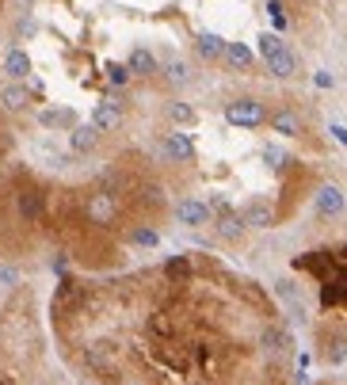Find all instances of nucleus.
<instances>
[{"mask_svg": "<svg viewBox=\"0 0 347 385\" xmlns=\"http://www.w3.org/2000/svg\"><path fill=\"white\" fill-rule=\"evenodd\" d=\"M84 214H88V222L92 225H111L118 218V198L111 195V191H92L88 202H84Z\"/></svg>", "mask_w": 347, "mask_h": 385, "instance_id": "nucleus-6", "label": "nucleus"}, {"mask_svg": "<svg viewBox=\"0 0 347 385\" xmlns=\"http://www.w3.org/2000/svg\"><path fill=\"white\" fill-rule=\"evenodd\" d=\"M267 103L256 96H237L225 103V123L237 126V130H260V126H267Z\"/></svg>", "mask_w": 347, "mask_h": 385, "instance_id": "nucleus-2", "label": "nucleus"}, {"mask_svg": "<svg viewBox=\"0 0 347 385\" xmlns=\"http://www.w3.org/2000/svg\"><path fill=\"white\" fill-rule=\"evenodd\" d=\"M103 69H107V81L115 84V88H123V84H130V81H134V76H130V69H126L123 61H107Z\"/></svg>", "mask_w": 347, "mask_h": 385, "instance_id": "nucleus-24", "label": "nucleus"}, {"mask_svg": "<svg viewBox=\"0 0 347 385\" xmlns=\"http://www.w3.org/2000/svg\"><path fill=\"white\" fill-rule=\"evenodd\" d=\"M16 279H19L16 267H0V282H16Z\"/></svg>", "mask_w": 347, "mask_h": 385, "instance_id": "nucleus-31", "label": "nucleus"}, {"mask_svg": "<svg viewBox=\"0 0 347 385\" xmlns=\"http://www.w3.org/2000/svg\"><path fill=\"white\" fill-rule=\"evenodd\" d=\"M222 61L233 73H252V69H256V54H252V46H244V42H225Z\"/></svg>", "mask_w": 347, "mask_h": 385, "instance_id": "nucleus-15", "label": "nucleus"}, {"mask_svg": "<svg viewBox=\"0 0 347 385\" xmlns=\"http://www.w3.org/2000/svg\"><path fill=\"white\" fill-rule=\"evenodd\" d=\"M267 16H271L275 34H279V31H286V12H282V4H279V0H271V4H267Z\"/></svg>", "mask_w": 347, "mask_h": 385, "instance_id": "nucleus-26", "label": "nucleus"}, {"mask_svg": "<svg viewBox=\"0 0 347 385\" xmlns=\"http://www.w3.org/2000/svg\"><path fill=\"white\" fill-rule=\"evenodd\" d=\"M160 153L172 164H187V160H195V138L176 126V130H168L165 138H160Z\"/></svg>", "mask_w": 347, "mask_h": 385, "instance_id": "nucleus-7", "label": "nucleus"}, {"mask_svg": "<svg viewBox=\"0 0 347 385\" xmlns=\"http://www.w3.org/2000/svg\"><path fill=\"white\" fill-rule=\"evenodd\" d=\"M168 118H172L176 126H195V118H198V111L191 103H183V99H172V103H168Z\"/></svg>", "mask_w": 347, "mask_h": 385, "instance_id": "nucleus-20", "label": "nucleus"}, {"mask_svg": "<svg viewBox=\"0 0 347 385\" xmlns=\"http://www.w3.org/2000/svg\"><path fill=\"white\" fill-rule=\"evenodd\" d=\"M176 222L187 225V229H202V225L214 222V210H210V202L187 195V198H180V202H176Z\"/></svg>", "mask_w": 347, "mask_h": 385, "instance_id": "nucleus-5", "label": "nucleus"}, {"mask_svg": "<svg viewBox=\"0 0 347 385\" xmlns=\"http://www.w3.org/2000/svg\"><path fill=\"white\" fill-rule=\"evenodd\" d=\"M321 305L332 309V305H347V263H339L328 279L321 282Z\"/></svg>", "mask_w": 347, "mask_h": 385, "instance_id": "nucleus-12", "label": "nucleus"}, {"mask_svg": "<svg viewBox=\"0 0 347 385\" xmlns=\"http://www.w3.org/2000/svg\"><path fill=\"white\" fill-rule=\"evenodd\" d=\"M240 218H244L248 229H271L279 214H275V206L267 202L264 195H256V198H248V202L240 206Z\"/></svg>", "mask_w": 347, "mask_h": 385, "instance_id": "nucleus-10", "label": "nucleus"}, {"mask_svg": "<svg viewBox=\"0 0 347 385\" xmlns=\"http://www.w3.org/2000/svg\"><path fill=\"white\" fill-rule=\"evenodd\" d=\"M126 240H130L134 248H157L160 244V233L153 229V225H134V229L126 233Z\"/></svg>", "mask_w": 347, "mask_h": 385, "instance_id": "nucleus-21", "label": "nucleus"}, {"mask_svg": "<svg viewBox=\"0 0 347 385\" xmlns=\"http://www.w3.org/2000/svg\"><path fill=\"white\" fill-rule=\"evenodd\" d=\"M34 31H39V23H34L31 16H23V19H19V39H31Z\"/></svg>", "mask_w": 347, "mask_h": 385, "instance_id": "nucleus-29", "label": "nucleus"}, {"mask_svg": "<svg viewBox=\"0 0 347 385\" xmlns=\"http://www.w3.org/2000/svg\"><path fill=\"white\" fill-rule=\"evenodd\" d=\"M256 42H260V58H264L267 73H271L275 81H294V76L302 73V65H297V54H294V50H290L275 31L260 34Z\"/></svg>", "mask_w": 347, "mask_h": 385, "instance_id": "nucleus-1", "label": "nucleus"}, {"mask_svg": "<svg viewBox=\"0 0 347 385\" xmlns=\"http://www.w3.org/2000/svg\"><path fill=\"white\" fill-rule=\"evenodd\" d=\"M195 54H198L202 61H222L225 39H222V34H214V31H198V34H195Z\"/></svg>", "mask_w": 347, "mask_h": 385, "instance_id": "nucleus-17", "label": "nucleus"}, {"mask_svg": "<svg viewBox=\"0 0 347 385\" xmlns=\"http://www.w3.org/2000/svg\"><path fill=\"white\" fill-rule=\"evenodd\" d=\"M42 126H50V130H61V126H69V130H73L76 115H73V111H42Z\"/></svg>", "mask_w": 347, "mask_h": 385, "instance_id": "nucleus-23", "label": "nucleus"}, {"mask_svg": "<svg viewBox=\"0 0 347 385\" xmlns=\"http://www.w3.org/2000/svg\"><path fill=\"white\" fill-rule=\"evenodd\" d=\"M313 84H317V88H332V76H328V73H317Z\"/></svg>", "mask_w": 347, "mask_h": 385, "instance_id": "nucleus-32", "label": "nucleus"}, {"mask_svg": "<svg viewBox=\"0 0 347 385\" xmlns=\"http://www.w3.org/2000/svg\"><path fill=\"white\" fill-rule=\"evenodd\" d=\"M16 4H19L23 12H31V4H34V0H16Z\"/></svg>", "mask_w": 347, "mask_h": 385, "instance_id": "nucleus-33", "label": "nucleus"}, {"mask_svg": "<svg viewBox=\"0 0 347 385\" xmlns=\"http://www.w3.org/2000/svg\"><path fill=\"white\" fill-rule=\"evenodd\" d=\"M16 214L23 225H39L42 218H46V191H42L39 183H23V187L16 191Z\"/></svg>", "mask_w": 347, "mask_h": 385, "instance_id": "nucleus-4", "label": "nucleus"}, {"mask_svg": "<svg viewBox=\"0 0 347 385\" xmlns=\"http://www.w3.org/2000/svg\"><path fill=\"white\" fill-rule=\"evenodd\" d=\"M96 145H99V130L92 123H76L73 130H69V153L88 156V153H96Z\"/></svg>", "mask_w": 347, "mask_h": 385, "instance_id": "nucleus-16", "label": "nucleus"}, {"mask_svg": "<svg viewBox=\"0 0 347 385\" xmlns=\"http://www.w3.org/2000/svg\"><path fill=\"white\" fill-rule=\"evenodd\" d=\"M31 107V88L23 81H8L0 84V111H8V115H19Z\"/></svg>", "mask_w": 347, "mask_h": 385, "instance_id": "nucleus-14", "label": "nucleus"}, {"mask_svg": "<svg viewBox=\"0 0 347 385\" xmlns=\"http://www.w3.org/2000/svg\"><path fill=\"white\" fill-rule=\"evenodd\" d=\"M313 214L321 218V222H339V218L347 214L344 187H336V183H321V187L313 191Z\"/></svg>", "mask_w": 347, "mask_h": 385, "instance_id": "nucleus-3", "label": "nucleus"}, {"mask_svg": "<svg viewBox=\"0 0 347 385\" xmlns=\"http://www.w3.org/2000/svg\"><path fill=\"white\" fill-rule=\"evenodd\" d=\"M214 233L222 240H229V244H237V240H244V233H248V225H244V218H240V210H233V206H225V210H218L214 214Z\"/></svg>", "mask_w": 347, "mask_h": 385, "instance_id": "nucleus-11", "label": "nucleus"}, {"mask_svg": "<svg viewBox=\"0 0 347 385\" xmlns=\"http://www.w3.org/2000/svg\"><path fill=\"white\" fill-rule=\"evenodd\" d=\"M264 160L271 164V168H282V164H286V153H282L279 145H264Z\"/></svg>", "mask_w": 347, "mask_h": 385, "instance_id": "nucleus-27", "label": "nucleus"}, {"mask_svg": "<svg viewBox=\"0 0 347 385\" xmlns=\"http://www.w3.org/2000/svg\"><path fill=\"white\" fill-rule=\"evenodd\" d=\"M328 134H332V138H336V141H339V145H344V149H347V126H332V130H328Z\"/></svg>", "mask_w": 347, "mask_h": 385, "instance_id": "nucleus-30", "label": "nucleus"}, {"mask_svg": "<svg viewBox=\"0 0 347 385\" xmlns=\"http://www.w3.org/2000/svg\"><path fill=\"white\" fill-rule=\"evenodd\" d=\"M191 275H195L191 256H168V260H165V279L168 282H187Z\"/></svg>", "mask_w": 347, "mask_h": 385, "instance_id": "nucleus-19", "label": "nucleus"}, {"mask_svg": "<svg viewBox=\"0 0 347 385\" xmlns=\"http://www.w3.org/2000/svg\"><path fill=\"white\" fill-rule=\"evenodd\" d=\"M123 123H126V111H123V103H115V99H99V103L92 107V126H96L99 134L123 130Z\"/></svg>", "mask_w": 347, "mask_h": 385, "instance_id": "nucleus-9", "label": "nucleus"}, {"mask_svg": "<svg viewBox=\"0 0 347 385\" xmlns=\"http://www.w3.org/2000/svg\"><path fill=\"white\" fill-rule=\"evenodd\" d=\"M267 126H271V134H279V138H306V118L297 115L294 107H279V111H271L267 115Z\"/></svg>", "mask_w": 347, "mask_h": 385, "instance_id": "nucleus-8", "label": "nucleus"}, {"mask_svg": "<svg viewBox=\"0 0 347 385\" xmlns=\"http://www.w3.org/2000/svg\"><path fill=\"white\" fill-rule=\"evenodd\" d=\"M107 362H111V344H92V351H88V366L103 370Z\"/></svg>", "mask_w": 347, "mask_h": 385, "instance_id": "nucleus-25", "label": "nucleus"}, {"mask_svg": "<svg viewBox=\"0 0 347 385\" xmlns=\"http://www.w3.org/2000/svg\"><path fill=\"white\" fill-rule=\"evenodd\" d=\"M165 81L172 84V88H183V84H191V65L187 61H180V58H172L165 65Z\"/></svg>", "mask_w": 347, "mask_h": 385, "instance_id": "nucleus-22", "label": "nucleus"}, {"mask_svg": "<svg viewBox=\"0 0 347 385\" xmlns=\"http://www.w3.org/2000/svg\"><path fill=\"white\" fill-rule=\"evenodd\" d=\"M264 344L271 347V351H282V344H290V340L282 336V332H275V328H267V332H264Z\"/></svg>", "mask_w": 347, "mask_h": 385, "instance_id": "nucleus-28", "label": "nucleus"}, {"mask_svg": "<svg viewBox=\"0 0 347 385\" xmlns=\"http://www.w3.org/2000/svg\"><path fill=\"white\" fill-rule=\"evenodd\" d=\"M126 69H130V76H138V81H153V76L160 73V61L149 46H134L130 58H126Z\"/></svg>", "mask_w": 347, "mask_h": 385, "instance_id": "nucleus-13", "label": "nucleus"}, {"mask_svg": "<svg viewBox=\"0 0 347 385\" xmlns=\"http://www.w3.org/2000/svg\"><path fill=\"white\" fill-rule=\"evenodd\" d=\"M4 73H8V81H23V76L31 73V54L12 46L8 54H4Z\"/></svg>", "mask_w": 347, "mask_h": 385, "instance_id": "nucleus-18", "label": "nucleus"}]
</instances>
